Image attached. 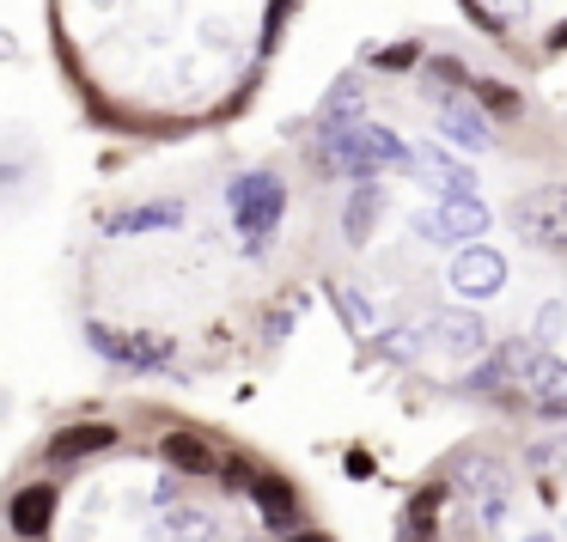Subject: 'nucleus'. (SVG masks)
I'll return each mask as SVG.
<instances>
[{"instance_id": "obj_16", "label": "nucleus", "mask_w": 567, "mask_h": 542, "mask_svg": "<svg viewBox=\"0 0 567 542\" xmlns=\"http://www.w3.org/2000/svg\"><path fill=\"white\" fill-rule=\"evenodd\" d=\"M348 123H367V80L342 74L318 104V128H348Z\"/></svg>"}, {"instance_id": "obj_4", "label": "nucleus", "mask_w": 567, "mask_h": 542, "mask_svg": "<svg viewBox=\"0 0 567 542\" xmlns=\"http://www.w3.org/2000/svg\"><path fill=\"white\" fill-rule=\"evenodd\" d=\"M513 226L525 232V244H537V250H567V184L525 189V196L513 201Z\"/></svg>"}, {"instance_id": "obj_17", "label": "nucleus", "mask_w": 567, "mask_h": 542, "mask_svg": "<svg viewBox=\"0 0 567 542\" xmlns=\"http://www.w3.org/2000/svg\"><path fill=\"white\" fill-rule=\"evenodd\" d=\"M494 481H506V463L488 451H457L452 463H445V488L452 493H488Z\"/></svg>"}, {"instance_id": "obj_15", "label": "nucleus", "mask_w": 567, "mask_h": 542, "mask_svg": "<svg viewBox=\"0 0 567 542\" xmlns=\"http://www.w3.org/2000/svg\"><path fill=\"white\" fill-rule=\"evenodd\" d=\"M384 213V189L379 177H360V184H348V201H342V238L348 244H367L372 226H379Z\"/></svg>"}, {"instance_id": "obj_20", "label": "nucleus", "mask_w": 567, "mask_h": 542, "mask_svg": "<svg viewBox=\"0 0 567 542\" xmlns=\"http://www.w3.org/2000/svg\"><path fill=\"white\" fill-rule=\"evenodd\" d=\"M470 86V67L464 62H457V55H421V92H427V98L433 104H440V98H457V92H464Z\"/></svg>"}, {"instance_id": "obj_14", "label": "nucleus", "mask_w": 567, "mask_h": 542, "mask_svg": "<svg viewBox=\"0 0 567 542\" xmlns=\"http://www.w3.org/2000/svg\"><path fill=\"white\" fill-rule=\"evenodd\" d=\"M245 493L257 500V512H262V524H269V530H281V536H287V530H299V493L287 488L281 476H262V469H257Z\"/></svg>"}, {"instance_id": "obj_32", "label": "nucleus", "mask_w": 567, "mask_h": 542, "mask_svg": "<svg viewBox=\"0 0 567 542\" xmlns=\"http://www.w3.org/2000/svg\"><path fill=\"white\" fill-rule=\"evenodd\" d=\"M287 542H330V536H318V530H287Z\"/></svg>"}, {"instance_id": "obj_2", "label": "nucleus", "mask_w": 567, "mask_h": 542, "mask_svg": "<svg viewBox=\"0 0 567 542\" xmlns=\"http://www.w3.org/2000/svg\"><path fill=\"white\" fill-rule=\"evenodd\" d=\"M226 208H233L245 257H262V250L275 244V232H281V220H287V184L275 171H238L233 184H226Z\"/></svg>"}, {"instance_id": "obj_5", "label": "nucleus", "mask_w": 567, "mask_h": 542, "mask_svg": "<svg viewBox=\"0 0 567 542\" xmlns=\"http://www.w3.org/2000/svg\"><path fill=\"white\" fill-rule=\"evenodd\" d=\"M494 226V213L482 208L476 196H440V208H427V213H415V232L427 238V244H476L482 232Z\"/></svg>"}, {"instance_id": "obj_30", "label": "nucleus", "mask_w": 567, "mask_h": 542, "mask_svg": "<svg viewBox=\"0 0 567 542\" xmlns=\"http://www.w3.org/2000/svg\"><path fill=\"white\" fill-rule=\"evenodd\" d=\"M421 342H427V335H384V359H415L421 354Z\"/></svg>"}, {"instance_id": "obj_3", "label": "nucleus", "mask_w": 567, "mask_h": 542, "mask_svg": "<svg viewBox=\"0 0 567 542\" xmlns=\"http://www.w3.org/2000/svg\"><path fill=\"white\" fill-rule=\"evenodd\" d=\"M86 347L104 359V366L116 372H135V378H147V372H172L177 347L172 335H153V330H116V323H86Z\"/></svg>"}, {"instance_id": "obj_27", "label": "nucleus", "mask_w": 567, "mask_h": 542, "mask_svg": "<svg viewBox=\"0 0 567 542\" xmlns=\"http://www.w3.org/2000/svg\"><path fill=\"white\" fill-rule=\"evenodd\" d=\"M293 7H299V0H269V13H262V55H269V50H281V38H287V19H293Z\"/></svg>"}, {"instance_id": "obj_34", "label": "nucleus", "mask_w": 567, "mask_h": 542, "mask_svg": "<svg viewBox=\"0 0 567 542\" xmlns=\"http://www.w3.org/2000/svg\"><path fill=\"white\" fill-rule=\"evenodd\" d=\"M525 542H561V536H549V530H537V536H525Z\"/></svg>"}, {"instance_id": "obj_28", "label": "nucleus", "mask_w": 567, "mask_h": 542, "mask_svg": "<svg viewBox=\"0 0 567 542\" xmlns=\"http://www.w3.org/2000/svg\"><path fill=\"white\" fill-rule=\"evenodd\" d=\"M561 323H567V311L549 299V305H537V317H530V335H537V342H555V335H561Z\"/></svg>"}, {"instance_id": "obj_6", "label": "nucleus", "mask_w": 567, "mask_h": 542, "mask_svg": "<svg viewBox=\"0 0 567 542\" xmlns=\"http://www.w3.org/2000/svg\"><path fill=\"white\" fill-rule=\"evenodd\" d=\"M433 123H440V140H445V147H457V153H488L494 147V116L482 111L470 92L433 104Z\"/></svg>"}, {"instance_id": "obj_18", "label": "nucleus", "mask_w": 567, "mask_h": 542, "mask_svg": "<svg viewBox=\"0 0 567 542\" xmlns=\"http://www.w3.org/2000/svg\"><path fill=\"white\" fill-rule=\"evenodd\" d=\"M104 445H116V427L86 420V427L55 432V439H50V463H74V457H92V451H104Z\"/></svg>"}, {"instance_id": "obj_1", "label": "nucleus", "mask_w": 567, "mask_h": 542, "mask_svg": "<svg viewBox=\"0 0 567 542\" xmlns=\"http://www.w3.org/2000/svg\"><path fill=\"white\" fill-rule=\"evenodd\" d=\"M311 159H318L323 171H336L342 184H360V177H379V171L409 177L415 147L384 123H348V128H318V135H311Z\"/></svg>"}, {"instance_id": "obj_25", "label": "nucleus", "mask_w": 567, "mask_h": 542, "mask_svg": "<svg viewBox=\"0 0 567 542\" xmlns=\"http://www.w3.org/2000/svg\"><path fill=\"white\" fill-rule=\"evenodd\" d=\"M372 67L379 74H409V67H421V43H384V50H372Z\"/></svg>"}, {"instance_id": "obj_19", "label": "nucleus", "mask_w": 567, "mask_h": 542, "mask_svg": "<svg viewBox=\"0 0 567 542\" xmlns=\"http://www.w3.org/2000/svg\"><path fill=\"white\" fill-rule=\"evenodd\" d=\"M165 542H226V524L202 505H172L165 512Z\"/></svg>"}, {"instance_id": "obj_31", "label": "nucleus", "mask_w": 567, "mask_h": 542, "mask_svg": "<svg viewBox=\"0 0 567 542\" xmlns=\"http://www.w3.org/2000/svg\"><path fill=\"white\" fill-rule=\"evenodd\" d=\"M293 317H299V299H287L281 311H269V342H281V335L293 330Z\"/></svg>"}, {"instance_id": "obj_9", "label": "nucleus", "mask_w": 567, "mask_h": 542, "mask_svg": "<svg viewBox=\"0 0 567 542\" xmlns=\"http://www.w3.org/2000/svg\"><path fill=\"white\" fill-rule=\"evenodd\" d=\"M409 177H421V184L440 189V196H476V171H470V165L457 159V147H445V140H427V147H415V165H409Z\"/></svg>"}, {"instance_id": "obj_23", "label": "nucleus", "mask_w": 567, "mask_h": 542, "mask_svg": "<svg viewBox=\"0 0 567 542\" xmlns=\"http://www.w3.org/2000/svg\"><path fill=\"white\" fill-rule=\"evenodd\" d=\"M470 98L488 116H518V92L506 86V80H470Z\"/></svg>"}, {"instance_id": "obj_26", "label": "nucleus", "mask_w": 567, "mask_h": 542, "mask_svg": "<svg viewBox=\"0 0 567 542\" xmlns=\"http://www.w3.org/2000/svg\"><path fill=\"white\" fill-rule=\"evenodd\" d=\"M476 512H482V524H488V530H501L506 512H513V488H506V481H494L488 493H476Z\"/></svg>"}, {"instance_id": "obj_10", "label": "nucleus", "mask_w": 567, "mask_h": 542, "mask_svg": "<svg viewBox=\"0 0 567 542\" xmlns=\"http://www.w3.org/2000/svg\"><path fill=\"white\" fill-rule=\"evenodd\" d=\"M177 226H184V201H177V196L135 201V208L104 213V238H147V232H177Z\"/></svg>"}, {"instance_id": "obj_29", "label": "nucleus", "mask_w": 567, "mask_h": 542, "mask_svg": "<svg viewBox=\"0 0 567 542\" xmlns=\"http://www.w3.org/2000/svg\"><path fill=\"white\" fill-rule=\"evenodd\" d=\"M482 7H488V13H494V25H525V19H530V7H537V0H482Z\"/></svg>"}, {"instance_id": "obj_24", "label": "nucleus", "mask_w": 567, "mask_h": 542, "mask_svg": "<svg viewBox=\"0 0 567 542\" xmlns=\"http://www.w3.org/2000/svg\"><path fill=\"white\" fill-rule=\"evenodd\" d=\"M525 463L537 469V476H561V469H567V432H549V439H530Z\"/></svg>"}, {"instance_id": "obj_33", "label": "nucleus", "mask_w": 567, "mask_h": 542, "mask_svg": "<svg viewBox=\"0 0 567 542\" xmlns=\"http://www.w3.org/2000/svg\"><path fill=\"white\" fill-rule=\"evenodd\" d=\"M549 50H567V19H561V25L549 31Z\"/></svg>"}, {"instance_id": "obj_13", "label": "nucleus", "mask_w": 567, "mask_h": 542, "mask_svg": "<svg viewBox=\"0 0 567 542\" xmlns=\"http://www.w3.org/2000/svg\"><path fill=\"white\" fill-rule=\"evenodd\" d=\"M518 390H525V396H530V403H537L549 420H561V415H567V359L537 354V359H530V372H525V384H518Z\"/></svg>"}, {"instance_id": "obj_12", "label": "nucleus", "mask_w": 567, "mask_h": 542, "mask_svg": "<svg viewBox=\"0 0 567 542\" xmlns=\"http://www.w3.org/2000/svg\"><path fill=\"white\" fill-rule=\"evenodd\" d=\"M427 342L445 347V354H488V323L476 317V311H440V317L427 323Z\"/></svg>"}, {"instance_id": "obj_7", "label": "nucleus", "mask_w": 567, "mask_h": 542, "mask_svg": "<svg viewBox=\"0 0 567 542\" xmlns=\"http://www.w3.org/2000/svg\"><path fill=\"white\" fill-rule=\"evenodd\" d=\"M530 359H537V342H501V347H488V359H482L470 378H457V390L501 396V390H513V384H525Z\"/></svg>"}, {"instance_id": "obj_8", "label": "nucleus", "mask_w": 567, "mask_h": 542, "mask_svg": "<svg viewBox=\"0 0 567 542\" xmlns=\"http://www.w3.org/2000/svg\"><path fill=\"white\" fill-rule=\"evenodd\" d=\"M452 293L457 299H494L506 286V257L501 250H488V244H457L452 250Z\"/></svg>"}, {"instance_id": "obj_22", "label": "nucleus", "mask_w": 567, "mask_h": 542, "mask_svg": "<svg viewBox=\"0 0 567 542\" xmlns=\"http://www.w3.org/2000/svg\"><path fill=\"white\" fill-rule=\"evenodd\" d=\"M330 299H336V311H342V323H348L354 335H372V330H379V317H372V299H367V293H354V286L330 281Z\"/></svg>"}, {"instance_id": "obj_21", "label": "nucleus", "mask_w": 567, "mask_h": 542, "mask_svg": "<svg viewBox=\"0 0 567 542\" xmlns=\"http://www.w3.org/2000/svg\"><path fill=\"white\" fill-rule=\"evenodd\" d=\"M159 457H165L172 469H184V476H208V469H214V451L196 439V432H165V439H159Z\"/></svg>"}, {"instance_id": "obj_11", "label": "nucleus", "mask_w": 567, "mask_h": 542, "mask_svg": "<svg viewBox=\"0 0 567 542\" xmlns=\"http://www.w3.org/2000/svg\"><path fill=\"white\" fill-rule=\"evenodd\" d=\"M55 524V481H25V488L7 500V530L19 542H38Z\"/></svg>"}]
</instances>
